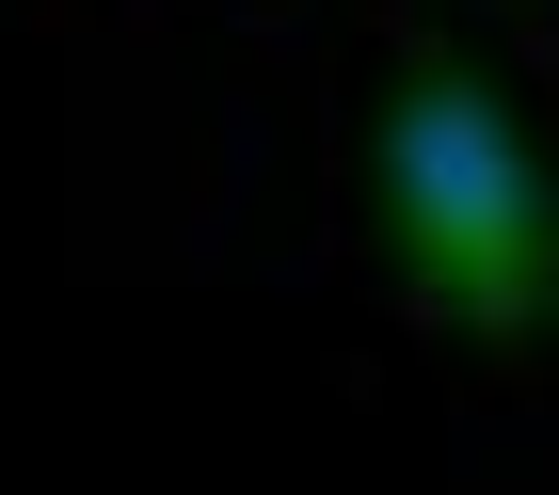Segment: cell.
Masks as SVG:
<instances>
[{
  "instance_id": "6da1fadb",
  "label": "cell",
  "mask_w": 559,
  "mask_h": 495,
  "mask_svg": "<svg viewBox=\"0 0 559 495\" xmlns=\"http://www.w3.org/2000/svg\"><path fill=\"white\" fill-rule=\"evenodd\" d=\"M368 240H384L400 304L479 352L559 335V176L527 161V113L464 48H400L368 96Z\"/></svg>"
}]
</instances>
